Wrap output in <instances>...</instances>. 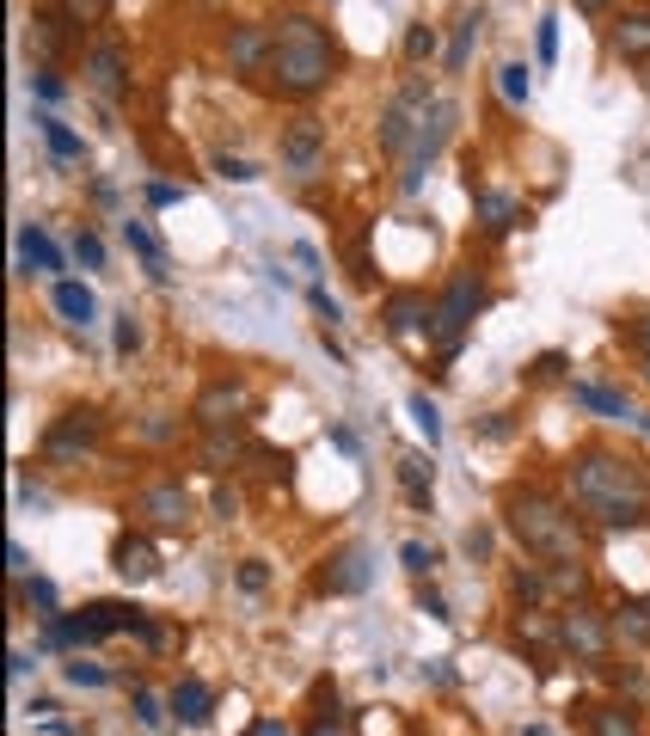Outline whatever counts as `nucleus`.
Masks as SVG:
<instances>
[{"label": "nucleus", "instance_id": "obj_35", "mask_svg": "<svg viewBox=\"0 0 650 736\" xmlns=\"http://www.w3.org/2000/svg\"><path fill=\"white\" fill-rule=\"evenodd\" d=\"M405 411H412V423L424 430V442L436 448V442H442V418H436V406H430L424 393H412V406H405Z\"/></svg>", "mask_w": 650, "mask_h": 736}, {"label": "nucleus", "instance_id": "obj_9", "mask_svg": "<svg viewBox=\"0 0 650 736\" xmlns=\"http://www.w3.org/2000/svg\"><path fill=\"white\" fill-rule=\"evenodd\" d=\"M277 160H282V172H295V178H319V166H326V123H313V117L289 123L282 142H277Z\"/></svg>", "mask_w": 650, "mask_h": 736}, {"label": "nucleus", "instance_id": "obj_45", "mask_svg": "<svg viewBox=\"0 0 650 736\" xmlns=\"http://www.w3.org/2000/svg\"><path fill=\"white\" fill-rule=\"evenodd\" d=\"M534 381H558V375H565V356L558 350H546V356H534V368H528Z\"/></svg>", "mask_w": 650, "mask_h": 736}, {"label": "nucleus", "instance_id": "obj_14", "mask_svg": "<svg viewBox=\"0 0 650 736\" xmlns=\"http://www.w3.org/2000/svg\"><path fill=\"white\" fill-rule=\"evenodd\" d=\"M369 577H374V571H369V552L344 546L332 565L319 571V590H326V595H362V590H369Z\"/></svg>", "mask_w": 650, "mask_h": 736}, {"label": "nucleus", "instance_id": "obj_49", "mask_svg": "<svg viewBox=\"0 0 650 736\" xmlns=\"http://www.w3.org/2000/svg\"><path fill=\"white\" fill-rule=\"evenodd\" d=\"M135 718H142L147 730H159V724H166V712H159V699H154V694H135Z\"/></svg>", "mask_w": 650, "mask_h": 736}, {"label": "nucleus", "instance_id": "obj_47", "mask_svg": "<svg viewBox=\"0 0 650 736\" xmlns=\"http://www.w3.org/2000/svg\"><path fill=\"white\" fill-rule=\"evenodd\" d=\"M147 203H154V209H173V203H185V184H147Z\"/></svg>", "mask_w": 650, "mask_h": 736}, {"label": "nucleus", "instance_id": "obj_39", "mask_svg": "<svg viewBox=\"0 0 650 736\" xmlns=\"http://www.w3.org/2000/svg\"><path fill=\"white\" fill-rule=\"evenodd\" d=\"M62 675H68V687H105V682H111V675L99 669V663H80V657H74V663H62Z\"/></svg>", "mask_w": 650, "mask_h": 736}, {"label": "nucleus", "instance_id": "obj_52", "mask_svg": "<svg viewBox=\"0 0 650 736\" xmlns=\"http://www.w3.org/2000/svg\"><path fill=\"white\" fill-rule=\"evenodd\" d=\"M313 314L326 319V331L338 326V301H332V295H326V289H313Z\"/></svg>", "mask_w": 650, "mask_h": 736}, {"label": "nucleus", "instance_id": "obj_36", "mask_svg": "<svg viewBox=\"0 0 650 736\" xmlns=\"http://www.w3.org/2000/svg\"><path fill=\"white\" fill-rule=\"evenodd\" d=\"M516 595L528 607H540L546 595H553V577H546V571H516Z\"/></svg>", "mask_w": 650, "mask_h": 736}, {"label": "nucleus", "instance_id": "obj_40", "mask_svg": "<svg viewBox=\"0 0 650 736\" xmlns=\"http://www.w3.org/2000/svg\"><path fill=\"white\" fill-rule=\"evenodd\" d=\"M234 583H239V590H246V595H258V590H265V583H270V571H265V559H239V571H234Z\"/></svg>", "mask_w": 650, "mask_h": 736}, {"label": "nucleus", "instance_id": "obj_56", "mask_svg": "<svg viewBox=\"0 0 650 736\" xmlns=\"http://www.w3.org/2000/svg\"><path fill=\"white\" fill-rule=\"evenodd\" d=\"M307 736H344V730H338V718H326V712H313V724H307Z\"/></svg>", "mask_w": 650, "mask_h": 736}, {"label": "nucleus", "instance_id": "obj_25", "mask_svg": "<svg viewBox=\"0 0 650 736\" xmlns=\"http://www.w3.org/2000/svg\"><path fill=\"white\" fill-rule=\"evenodd\" d=\"M571 399H577V406H589V411H608V418H632L626 393H613V387H596V381H577Z\"/></svg>", "mask_w": 650, "mask_h": 736}, {"label": "nucleus", "instance_id": "obj_11", "mask_svg": "<svg viewBox=\"0 0 650 736\" xmlns=\"http://www.w3.org/2000/svg\"><path fill=\"white\" fill-rule=\"evenodd\" d=\"M80 80H86V86H93L99 99H105V105H117V99H123V86H130V62H123V50H117V43H105V38H99L93 50L80 55Z\"/></svg>", "mask_w": 650, "mask_h": 736}, {"label": "nucleus", "instance_id": "obj_38", "mask_svg": "<svg viewBox=\"0 0 650 736\" xmlns=\"http://www.w3.org/2000/svg\"><path fill=\"white\" fill-rule=\"evenodd\" d=\"M399 565L412 571V577H430V565H436V552H430L424 540H405V546H399Z\"/></svg>", "mask_w": 650, "mask_h": 736}, {"label": "nucleus", "instance_id": "obj_31", "mask_svg": "<svg viewBox=\"0 0 650 736\" xmlns=\"http://www.w3.org/2000/svg\"><path fill=\"white\" fill-rule=\"evenodd\" d=\"M55 13H62L68 25H105L111 0H55Z\"/></svg>", "mask_w": 650, "mask_h": 736}, {"label": "nucleus", "instance_id": "obj_61", "mask_svg": "<svg viewBox=\"0 0 650 736\" xmlns=\"http://www.w3.org/2000/svg\"><path fill=\"white\" fill-rule=\"evenodd\" d=\"M638 430H644V436H650V411H644V418H638Z\"/></svg>", "mask_w": 650, "mask_h": 736}, {"label": "nucleus", "instance_id": "obj_5", "mask_svg": "<svg viewBox=\"0 0 650 736\" xmlns=\"http://www.w3.org/2000/svg\"><path fill=\"white\" fill-rule=\"evenodd\" d=\"M430 99L436 92L424 86V80H405V86L386 99V111H381V147L386 154H412V135H417V123H424V111H430Z\"/></svg>", "mask_w": 650, "mask_h": 736}, {"label": "nucleus", "instance_id": "obj_60", "mask_svg": "<svg viewBox=\"0 0 650 736\" xmlns=\"http://www.w3.org/2000/svg\"><path fill=\"white\" fill-rule=\"evenodd\" d=\"M522 736H553V730H540V724H528V730H522Z\"/></svg>", "mask_w": 650, "mask_h": 736}, {"label": "nucleus", "instance_id": "obj_41", "mask_svg": "<svg viewBox=\"0 0 650 736\" xmlns=\"http://www.w3.org/2000/svg\"><path fill=\"white\" fill-rule=\"evenodd\" d=\"M215 172L234 178V184H252L258 178V166H252V160H239V154H215Z\"/></svg>", "mask_w": 650, "mask_h": 736}, {"label": "nucleus", "instance_id": "obj_48", "mask_svg": "<svg viewBox=\"0 0 650 736\" xmlns=\"http://www.w3.org/2000/svg\"><path fill=\"white\" fill-rule=\"evenodd\" d=\"M31 92H38V99H50V105H55V99H62L68 86H62V80L50 74V68H38V74H31Z\"/></svg>", "mask_w": 650, "mask_h": 736}, {"label": "nucleus", "instance_id": "obj_4", "mask_svg": "<svg viewBox=\"0 0 650 736\" xmlns=\"http://www.w3.org/2000/svg\"><path fill=\"white\" fill-rule=\"evenodd\" d=\"M478 307H485V283H478L473 270H461L448 283V289H442V301L430 307V344H436V356H454L461 350V338H466V326H473V314Z\"/></svg>", "mask_w": 650, "mask_h": 736}, {"label": "nucleus", "instance_id": "obj_55", "mask_svg": "<svg viewBox=\"0 0 650 736\" xmlns=\"http://www.w3.org/2000/svg\"><path fill=\"white\" fill-rule=\"evenodd\" d=\"M215 515H221V522H234V515H239V498H234V491H215Z\"/></svg>", "mask_w": 650, "mask_h": 736}, {"label": "nucleus", "instance_id": "obj_27", "mask_svg": "<svg viewBox=\"0 0 650 736\" xmlns=\"http://www.w3.org/2000/svg\"><path fill=\"white\" fill-rule=\"evenodd\" d=\"M62 25H68L62 13H38V19H31V31H25L31 55H43V62H50V55L62 50Z\"/></svg>", "mask_w": 650, "mask_h": 736}, {"label": "nucleus", "instance_id": "obj_10", "mask_svg": "<svg viewBox=\"0 0 650 736\" xmlns=\"http://www.w3.org/2000/svg\"><path fill=\"white\" fill-rule=\"evenodd\" d=\"M135 515L147 528H185L190 522V491L178 479H154V485L135 491Z\"/></svg>", "mask_w": 650, "mask_h": 736}, {"label": "nucleus", "instance_id": "obj_23", "mask_svg": "<svg viewBox=\"0 0 650 736\" xmlns=\"http://www.w3.org/2000/svg\"><path fill=\"white\" fill-rule=\"evenodd\" d=\"M473 203H478V215H485V234H509L522 215V203L504 197V191H473Z\"/></svg>", "mask_w": 650, "mask_h": 736}, {"label": "nucleus", "instance_id": "obj_16", "mask_svg": "<svg viewBox=\"0 0 650 736\" xmlns=\"http://www.w3.org/2000/svg\"><path fill=\"white\" fill-rule=\"evenodd\" d=\"M417 319L430 326V301H424L417 289H393V295H386V307H381V326L393 331V338H412V331H417Z\"/></svg>", "mask_w": 650, "mask_h": 736}, {"label": "nucleus", "instance_id": "obj_12", "mask_svg": "<svg viewBox=\"0 0 650 736\" xmlns=\"http://www.w3.org/2000/svg\"><path fill=\"white\" fill-rule=\"evenodd\" d=\"M99 442V411H62V418L43 430V454L50 460H68V454H86V448Z\"/></svg>", "mask_w": 650, "mask_h": 736}, {"label": "nucleus", "instance_id": "obj_43", "mask_svg": "<svg viewBox=\"0 0 650 736\" xmlns=\"http://www.w3.org/2000/svg\"><path fill=\"white\" fill-rule=\"evenodd\" d=\"M74 258L86 264V270H99V264H105V246H99V234H74Z\"/></svg>", "mask_w": 650, "mask_h": 736}, {"label": "nucleus", "instance_id": "obj_30", "mask_svg": "<svg viewBox=\"0 0 650 736\" xmlns=\"http://www.w3.org/2000/svg\"><path fill=\"white\" fill-rule=\"evenodd\" d=\"M613 638H632V644H650V607L644 602H626L613 614Z\"/></svg>", "mask_w": 650, "mask_h": 736}, {"label": "nucleus", "instance_id": "obj_34", "mask_svg": "<svg viewBox=\"0 0 650 736\" xmlns=\"http://www.w3.org/2000/svg\"><path fill=\"white\" fill-rule=\"evenodd\" d=\"M553 590L558 595H584L589 590V571L577 565V559H558V565H553Z\"/></svg>", "mask_w": 650, "mask_h": 736}, {"label": "nucleus", "instance_id": "obj_18", "mask_svg": "<svg viewBox=\"0 0 650 736\" xmlns=\"http://www.w3.org/2000/svg\"><path fill=\"white\" fill-rule=\"evenodd\" d=\"M80 614L93 620V626L105 632V638H111V632H135V638H142V632H147V614H142V607H135V602H86V607H80Z\"/></svg>", "mask_w": 650, "mask_h": 736}, {"label": "nucleus", "instance_id": "obj_21", "mask_svg": "<svg viewBox=\"0 0 650 736\" xmlns=\"http://www.w3.org/2000/svg\"><path fill=\"white\" fill-rule=\"evenodd\" d=\"M166 706L178 712V724H209L215 712V694L197 682V675H185V682H173V694H166Z\"/></svg>", "mask_w": 650, "mask_h": 736}, {"label": "nucleus", "instance_id": "obj_46", "mask_svg": "<svg viewBox=\"0 0 650 736\" xmlns=\"http://www.w3.org/2000/svg\"><path fill=\"white\" fill-rule=\"evenodd\" d=\"M117 350H142V326H135V314H117Z\"/></svg>", "mask_w": 650, "mask_h": 736}, {"label": "nucleus", "instance_id": "obj_28", "mask_svg": "<svg viewBox=\"0 0 650 736\" xmlns=\"http://www.w3.org/2000/svg\"><path fill=\"white\" fill-rule=\"evenodd\" d=\"M93 638H105V632H99L86 614H74V620H55L50 614V626H43V644H93Z\"/></svg>", "mask_w": 650, "mask_h": 736}, {"label": "nucleus", "instance_id": "obj_58", "mask_svg": "<svg viewBox=\"0 0 650 736\" xmlns=\"http://www.w3.org/2000/svg\"><path fill=\"white\" fill-rule=\"evenodd\" d=\"M577 7H584V13H608L613 0H577Z\"/></svg>", "mask_w": 650, "mask_h": 736}, {"label": "nucleus", "instance_id": "obj_50", "mask_svg": "<svg viewBox=\"0 0 650 736\" xmlns=\"http://www.w3.org/2000/svg\"><path fill=\"white\" fill-rule=\"evenodd\" d=\"M553 55H558V19L546 13L540 19V62H553Z\"/></svg>", "mask_w": 650, "mask_h": 736}, {"label": "nucleus", "instance_id": "obj_62", "mask_svg": "<svg viewBox=\"0 0 650 736\" xmlns=\"http://www.w3.org/2000/svg\"><path fill=\"white\" fill-rule=\"evenodd\" d=\"M644 381H650V356H644Z\"/></svg>", "mask_w": 650, "mask_h": 736}, {"label": "nucleus", "instance_id": "obj_7", "mask_svg": "<svg viewBox=\"0 0 650 736\" xmlns=\"http://www.w3.org/2000/svg\"><path fill=\"white\" fill-rule=\"evenodd\" d=\"M558 644L584 663H608V644H613V620H601L589 602H571L558 614Z\"/></svg>", "mask_w": 650, "mask_h": 736}, {"label": "nucleus", "instance_id": "obj_1", "mask_svg": "<svg viewBox=\"0 0 650 736\" xmlns=\"http://www.w3.org/2000/svg\"><path fill=\"white\" fill-rule=\"evenodd\" d=\"M571 498L601 528H638L650 515V479L638 460H620L608 448H584L571 460Z\"/></svg>", "mask_w": 650, "mask_h": 736}, {"label": "nucleus", "instance_id": "obj_20", "mask_svg": "<svg viewBox=\"0 0 650 736\" xmlns=\"http://www.w3.org/2000/svg\"><path fill=\"white\" fill-rule=\"evenodd\" d=\"M399 491L412 510H430V491H436V467L430 454H399Z\"/></svg>", "mask_w": 650, "mask_h": 736}, {"label": "nucleus", "instance_id": "obj_22", "mask_svg": "<svg viewBox=\"0 0 650 736\" xmlns=\"http://www.w3.org/2000/svg\"><path fill=\"white\" fill-rule=\"evenodd\" d=\"M123 239H130V252L147 264V276H154V283H166V276H173V258H166V246L154 239V227H147V222H123Z\"/></svg>", "mask_w": 650, "mask_h": 736}, {"label": "nucleus", "instance_id": "obj_44", "mask_svg": "<svg viewBox=\"0 0 650 736\" xmlns=\"http://www.w3.org/2000/svg\"><path fill=\"white\" fill-rule=\"evenodd\" d=\"M25 602H38L43 614H55V583L50 577H25Z\"/></svg>", "mask_w": 650, "mask_h": 736}, {"label": "nucleus", "instance_id": "obj_17", "mask_svg": "<svg viewBox=\"0 0 650 736\" xmlns=\"http://www.w3.org/2000/svg\"><path fill=\"white\" fill-rule=\"evenodd\" d=\"M613 55H620V62H650V7L620 13V25H613Z\"/></svg>", "mask_w": 650, "mask_h": 736}, {"label": "nucleus", "instance_id": "obj_3", "mask_svg": "<svg viewBox=\"0 0 650 736\" xmlns=\"http://www.w3.org/2000/svg\"><path fill=\"white\" fill-rule=\"evenodd\" d=\"M504 522H509V534H516L522 546L540 552V559H553V565H558V559H577V552H584V534H577L571 503L553 498V491H540V485L509 491Z\"/></svg>", "mask_w": 650, "mask_h": 736}, {"label": "nucleus", "instance_id": "obj_33", "mask_svg": "<svg viewBox=\"0 0 650 736\" xmlns=\"http://www.w3.org/2000/svg\"><path fill=\"white\" fill-rule=\"evenodd\" d=\"M497 92H504V99H509V105H528V68H522V62H504V68H497Z\"/></svg>", "mask_w": 650, "mask_h": 736}, {"label": "nucleus", "instance_id": "obj_51", "mask_svg": "<svg viewBox=\"0 0 650 736\" xmlns=\"http://www.w3.org/2000/svg\"><path fill=\"white\" fill-rule=\"evenodd\" d=\"M626 338H632V350H638V356H650V314H638L632 326H626Z\"/></svg>", "mask_w": 650, "mask_h": 736}, {"label": "nucleus", "instance_id": "obj_54", "mask_svg": "<svg viewBox=\"0 0 650 736\" xmlns=\"http://www.w3.org/2000/svg\"><path fill=\"white\" fill-rule=\"evenodd\" d=\"M7 565H13V577H31V552L19 546V540H13V546H7Z\"/></svg>", "mask_w": 650, "mask_h": 736}, {"label": "nucleus", "instance_id": "obj_32", "mask_svg": "<svg viewBox=\"0 0 650 736\" xmlns=\"http://www.w3.org/2000/svg\"><path fill=\"white\" fill-rule=\"evenodd\" d=\"M203 460H209L215 473H221V467H234V460H239V436H234V430H209V442H203Z\"/></svg>", "mask_w": 650, "mask_h": 736}, {"label": "nucleus", "instance_id": "obj_19", "mask_svg": "<svg viewBox=\"0 0 650 736\" xmlns=\"http://www.w3.org/2000/svg\"><path fill=\"white\" fill-rule=\"evenodd\" d=\"M50 301H55V314H62L68 326H93V319H99L93 289H86V283H74V276H62V283H55V289H50Z\"/></svg>", "mask_w": 650, "mask_h": 736}, {"label": "nucleus", "instance_id": "obj_53", "mask_svg": "<svg viewBox=\"0 0 650 736\" xmlns=\"http://www.w3.org/2000/svg\"><path fill=\"white\" fill-rule=\"evenodd\" d=\"M417 607H424L430 620H448V602H442L436 590H417Z\"/></svg>", "mask_w": 650, "mask_h": 736}, {"label": "nucleus", "instance_id": "obj_6", "mask_svg": "<svg viewBox=\"0 0 650 736\" xmlns=\"http://www.w3.org/2000/svg\"><path fill=\"white\" fill-rule=\"evenodd\" d=\"M454 117H461V111H454V99H430L424 123H417V135H412V154H405V178H399L405 191H417V184H424V166L442 154V147H448Z\"/></svg>", "mask_w": 650, "mask_h": 736}, {"label": "nucleus", "instance_id": "obj_59", "mask_svg": "<svg viewBox=\"0 0 650 736\" xmlns=\"http://www.w3.org/2000/svg\"><path fill=\"white\" fill-rule=\"evenodd\" d=\"M252 736H282V730H277V724H252Z\"/></svg>", "mask_w": 650, "mask_h": 736}, {"label": "nucleus", "instance_id": "obj_24", "mask_svg": "<svg viewBox=\"0 0 650 736\" xmlns=\"http://www.w3.org/2000/svg\"><path fill=\"white\" fill-rule=\"evenodd\" d=\"M31 123L43 130V142H50V154H55V160H86V142H80V135L68 130V123H55L50 111H43V117H31Z\"/></svg>", "mask_w": 650, "mask_h": 736}, {"label": "nucleus", "instance_id": "obj_15", "mask_svg": "<svg viewBox=\"0 0 650 736\" xmlns=\"http://www.w3.org/2000/svg\"><path fill=\"white\" fill-rule=\"evenodd\" d=\"M111 571H117L123 583H154L159 577V552L147 546L142 534H123L117 546H111Z\"/></svg>", "mask_w": 650, "mask_h": 736}, {"label": "nucleus", "instance_id": "obj_57", "mask_svg": "<svg viewBox=\"0 0 650 736\" xmlns=\"http://www.w3.org/2000/svg\"><path fill=\"white\" fill-rule=\"evenodd\" d=\"M466 552H473V559H485V552H492V534H485V528H473V534H466Z\"/></svg>", "mask_w": 650, "mask_h": 736}, {"label": "nucleus", "instance_id": "obj_37", "mask_svg": "<svg viewBox=\"0 0 650 736\" xmlns=\"http://www.w3.org/2000/svg\"><path fill=\"white\" fill-rule=\"evenodd\" d=\"M589 724H596V736H638V724L626 718L620 706H601V712H596V718H589Z\"/></svg>", "mask_w": 650, "mask_h": 736}, {"label": "nucleus", "instance_id": "obj_42", "mask_svg": "<svg viewBox=\"0 0 650 736\" xmlns=\"http://www.w3.org/2000/svg\"><path fill=\"white\" fill-rule=\"evenodd\" d=\"M405 55H412V62L436 55V31H430V25H412V31H405Z\"/></svg>", "mask_w": 650, "mask_h": 736}, {"label": "nucleus", "instance_id": "obj_2", "mask_svg": "<svg viewBox=\"0 0 650 736\" xmlns=\"http://www.w3.org/2000/svg\"><path fill=\"white\" fill-rule=\"evenodd\" d=\"M332 68H338L332 38H326L307 13H282L277 25H270V80H277V92L313 99V92H326Z\"/></svg>", "mask_w": 650, "mask_h": 736}, {"label": "nucleus", "instance_id": "obj_26", "mask_svg": "<svg viewBox=\"0 0 650 736\" xmlns=\"http://www.w3.org/2000/svg\"><path fill=\"white\" fill-rule=\"evenodd\" d=\"M19 258H25V270H31V264H38V270H62V252L50 246L43 227H25V234H19Z\"/></svg>", "mask_w": 650, "mask_h": 736}, {"label": "nucleus", "instance_id": "obj_8", "mask_svg": "<svg viewBox=\"0 0 650 736\" xmlns=\"http://www.w3.org/2000/svg\"><path fill=\"white\" fill-rule=\"evenodd\" d=\"M246 418H252V387L239 381V375L234 381H209L197 393V423L203 430H239Z\"/></svg>", "mask_w": 650, "mask_h": 736}, {"label": "nucleus", "instance_id": "obj_13", "mask_svg": "<svg viewBox=\"0 0 650 736\" xmlns=\"http://www.w3.org/2000/svg\"><path fill=\"white\" fill-rule=\"evenodd\" d=\"M227 68H234V74H270V25L227 31Z\"/></svg>", "mask_w": 650, "mask_h": 736}, {"label": "nucleus", "instance_id": "obj_29", "mask_svg": "<svg viewBox=\"0 0 650 736\" xmlns=\"http://www.w3.org/2000/svg\"><path fill=\"white\" fill-rule=\"evenodd\" d=\"M478 25H485V13H478V7H473V13L461 19V25H454V43H448V68H454V74H461V68H466V55H473V43H478Z\"/></svg>", "mask_w": 650, "mask_h": 736}]
</instances>
